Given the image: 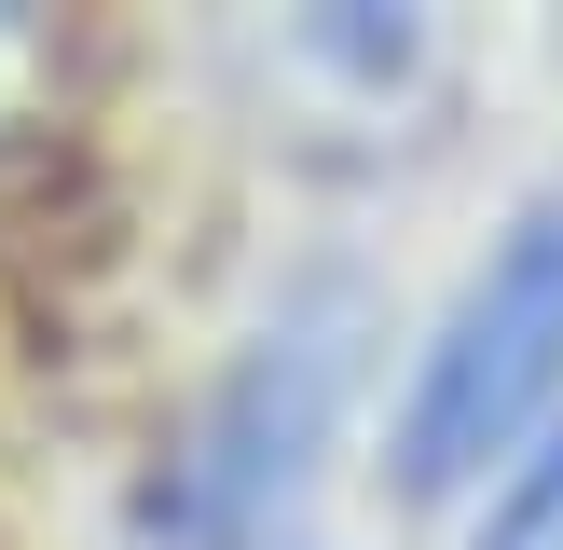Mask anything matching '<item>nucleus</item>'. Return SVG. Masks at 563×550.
<instances>
[{
	"instance_id": "nucleus-1",
	"label": "nucleus",
	"mask_w": 563,
	"mask_h": 550,
	"mask_svg": "<svg viewBox=\"0 0 563 550\" xmlns=\"http://www.w3.org/2000/svg\"><path fill=\"white\" fill-rule=\"evenodd\" d=\"M357 344H372V302H357L344 275H317V289L275 302V317L220 358V385L192 399V427L165 440L152 495H137L152 550H262L275 509L302 495V468H317L344 385H357Z\"/></svg>"
},
{
	"instance_id": "nucleus-2",
	"label": "nucleus",
	"mask_w": 563,
	"mask_h": 550,
	"mask_svg": "<svg viewBox=\"0 0 563 550\" xmlns=\"http://www.w3.org/2000/svg\"><path fill=\"white\" fill-rule=\"evenodd\" d=\"M550 399H563V193L522 207L509 234H495V262L454 289V317H440L427 372H412V399H399V440H385V454H399V495L482 482Z\"/></svg>"
},
{
	"instance_id": "nucleus-3",
	"label": "nucleus",
	"mask_w": 563,
	"mask_h": 550,
	"mask_svg": "<svg viewBox=\"0 0 563 550\" xmlns=\"http://www.w3.org/2000/svg\"><path fill=\"white\" fill-rule=\"evenodd\" d=\"M467 550H563V413H550L537 454L509 468V495L482 509V537H467Z\"/></svg>"
},
{
	"instance_id": "nucleus-4",
	"label": "nucleus",
	"mask_w": 563,
	"mask_h": 550,
	"mask_svg": "<svg viewBox=\"0 0 563 550\" xmlns=\"http://www.w3.org/2000/svg\"><path fill=\"white\" fill-rule=\"evenodd\" d=\"M42 97V28L27 14H0V138H14V110Z\"/></svg>"
}]
</instances>
